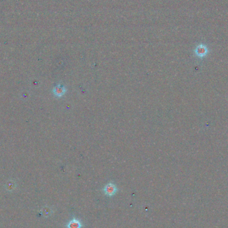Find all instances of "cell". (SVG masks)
<instances>
[{"instance_id":"obj_1","label":"cell","mask_w":228,"mask_h":228,"mask_svg":"<svg viewBox=\"0 0 228 228\" xmlns=\"http://www.w3.org/2000/svg\"><path fill=\"white\" fill-rule=\"evenodd\" d=\"M103 190L104 194L106 195L109 196V197H112V196L114 195L117 193V188L115 184L110 182V183H109L105 185Z\"/></svg>"},{"instance_id":"obj_2","label":"cell","mask_w":228,"mask_h":228,"mask_svg":"<svg viewBox=\"0 0 228 228\" xmlns=\"http://www.w3.org/2000/svg\"><path fill=\"white\" fill-rule=\"evenodd\" d=\"M66 92V88L61 84H58L53 89V93L55 96L57 98H61Z\"/></svg>"},{"instance_id":"obj_3","label":"cell","mask_w":228,"mask_h":228,"mask_svg":"<svg viewBox=\"0 0 228 228\" xmlns=\"http://www.w3.org/2000/svg\"><path fill=\"white\" fill-rule=\"evenodd\" d=\"M66 226L67 228H81L83 225H82L81 221L79 220L78 219L73 218L71 220L67 223Z\"/></svg>"},{"instance_id":"obj_4","label":"cell","mask_w":228,"mask_h":228,"mask_svg":"<svg viewBox=\"0 0 228 228\" xmlns=\"http://www.w3.org/2000/svg\"><path fill=\"white\" fill-rule=\"evenodd\" d=\"M42 213L43 214V215L45 217H48L49 216H50L52 213V209L50 207H43V209L42 210Z\"/></svg>"},{"instance_id":"obj_5","label":"cell","mask_w":228,"mask_h":228,"mask_svg":"<svg viewBox=\"0 0 228 228\" xmlns=\"http://www.w3.org/2000/svg\"><path fill=\"white\" fill-rule=\"evenodd\" d=\"M15 183H14V182H13L12 181H9L8 182V183L7 184V188L9 189V190H10V191H11V190H12V189H14L15 188Z\"/></svg>"}]
</instances>
